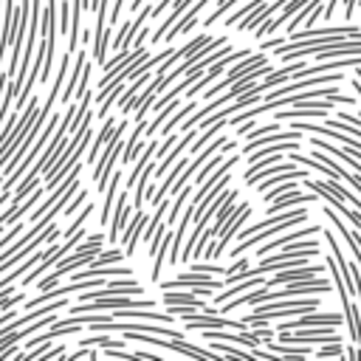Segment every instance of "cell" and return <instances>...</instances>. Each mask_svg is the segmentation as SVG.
<instances>
[{
	"mask_svg": "<svg viewBox=\"0 0 361 361\" xmlns=\"http://www.w3.org/2000/svg\"><path fill=\"white\" fill-rule=\"evenodd\" d=\"M124 133H127V118L116 124V130H113L110 141L104 144L102 158H99V161H96V166H93V183H96V189H99V192H104V189H107V180H110V175H113V161L124 152Z\"/></svg>",
	"mask_w": 361,
	"mask_h": 361,
	"instance_id": "obj_1",
	"label": "cell"
},
{
	"mask_svg": "<svg viewBox=\"0 0 361 361\" xmlns=\"http://www.w3.org/2000/svg\"><path fill=\"white\" fill-rule=\"evenodd\" d=\"M248 217H251V206H248V200H245V203H237L234 214L223 223L220 234L212 237V240L206 243V248H203V259H217L220 254H226V251H228V243L237 237V231L243 228V223H245Z\"/></svg>",
	"mask_w": 361,
	"mask_h": 361,
	"instance_id": "obj_2",
	"label": "cell"
},
{
	"mask_svg": "<svg viewBox=\"0 0 361 361\" xmlns=\"http://www.w3.org/2000/svg\"><path fill=\"white\" fill-rule=\"evenodd\" d=\"M37 110H39V102H37V93L25 102V110L20 113V118H17V124H14V130H11V135H8V144L0 149V169L8 164V158L14 155V149L20 147V141H23V135L28 133V127L34 124V118H37Z\"/></svg>",
	"mask_w": 361,
	"mask_h": 361,
	"instance_id": "obj_3",
	"label": "cell"
},
{
	"mask_svg": "<svg viewBox=\"0 0 361 361\" xmlns=\"http://www.w3.org/2000/svg\"><path fill=\"white\" fill-rule=\"evenodd\" d=\"M262 62H268V56H265V51L262 54H248V56H243V59H237L228 71H226V76L220 79V82H214V85H209V90L203 93V99H212L214 93H220V90H226V87H231L240 76H245L251 68H257V65H262Z\"/></svg>",
	"mask_w": 361,
	"mask_h": 361,
	"instance_id": "obj_4",
	"label": "cell"
},
{
	"mask_svg": "<svg viewBox=\"0 0 361 361\" xmlns=\"http://www.w3.org/2000/svg\"><path fill=\"white\" fill-rule=\"evenodd\" d=\"M341 322H344V316H338V313H319V310H307V313H302V319H285V322H279L276 324V333H282V330H296V327H341Z\"/></svg>",
	"mask_w": 361,
	"mask_h": 361,
	"instance_id": "obj_5",
	"label": "cell"
},
{
	"mask_svg": "<svg viewBox=\"0 0 361 361\" xmlns=\"http://www.w3.org/2000/svg\"><path fill=\"white\" fill-rule=\"evenodd\" d=\"M327 265H293V268H282L279 274H274L265 285L268 288H279V285H288V282H302V279H316Z\"/></svg>",
	"mask_w": 361,
	"mask_h": 361,
	"instance_id": "obj_6",
	"label": "cell"
},
{
	"mask_svg": "<svg viewBox=\"0 0 361 361\" xmlns=\"http://www.w3.org/2000/svg\"><path fill=\"white\" fill-rule=\"evenodd\" d=\"M333 282L330 279H302V282H288V285H279V290H274V299H282V296H305V293H330Z\"/></svg>",
	"mask_w": 361,
	"mask_h": 361,
	"instance_id": "obj_7",
	"label": "cell"
},
{
	"mask_svg": "<svg viewBox=\"0 0 361 361\" xmlns=\"http://www.w3.org/2000/svg\"><path fill=\"white\" fill-rule=\"evenodd\" d=\"M209 3H212V0H195V3H192V6H189V8H186L180 17H178V23H175V25H172V28L164 34V39H161V42H172V39L183 37V34H189V31L195 28V23H197V14H200V11H203Z\"/></svg>",
	"mask_w": 361,
	"mask_h": 361,
	"instance_id": "obj_8",
	"label": "cell"
},
{
	"mask_svg": "<svg viewBox=\"0 0 361 361\" xmlns=\"http://www.w3.org/2000/svg\"><path fill=\"white\" fill-rule=\"evenodd\" d=\"M130 212H133V203H130V197H127V189H121V192H118V197H116V206H113V228H110V243H116V240L121 237V231H124V226H127Z\"/></svg>",
	"mask_w": 361,
	"mask_h": 361,
	"instance_id": "obj_9",
	"label": "cell"
},
{
	"mask_svg": "<svg viewBox=\"0 0 361 361\" xmlns=\"http://www.w3.org/2000/svg\"><path fill=\"white\" fill-rule=\"evenodd\" d=\"M147 220H149V217L144 214V209H135V217L124 226V231H121V243H124V254H127V257L135 254V243H138V237H141Z\"/></svg>",
	"mask_w": 361,
	"mask_h": 361,
	"instance_id": "obj_10",
	"label": "cell"
},
{
	"mask_svg": "<svg viewBox=\"0 0 361 361\" xmlns=\"http://www.w3.org/2000/svg\"><path fill=\"white\" fill-rule=\"evenodd\" d=\"M322 226H305V228H296V231H290V234H279V237H274V240H268V243H259V257H265V254H271V251H276V248H282V245H288V243H293V240H302V237H310V234H316Z\"/></svg>",
	"mask_w": 361,
	"mask_h": 361,
	"instance_id": "obj_11",
	"label": "cell"
},
{
	"mask_svg": "<svg viewBox=\"0 0 361 361\" xmlns=\"http://www.w3.org/2000/svg\"><path fill=\"white\" fill-rule=\"evenodd\" d=\"M310 200H319V192L310 189V192L305 195V192H296V189H293V195L282 192L279 197H274V200H271L274 206H265V212L274 214V212H282V209H290V206H302V203H310Z\"/></svg>",
	"mask_w": 361,
	"mask_h": 361,
	"instance_id": "obj_12",
	"label": "cell"
},
{
	"mask_svg": "<svg viewBox=\"0 0 361 361\" xmlns=\"http://www.w3.org/2000/svg\"><path fill=\"white\" fill-rule=\"evenodd\" d=\"M288 169H296V164L288 158V161H271V164H265V166H259V169H254V172H248V175H243V180L245 183H259V180H265V178H271V175H279V172H288Z\"/></svg>",
	"mask_w": 361,
	"mask_h": 361,
	"instance_id": "obj_13",
	"label": "cell"
},
{
	"mask_svg": "<svg viewBox=\"0 0 361 361\" xmlns=\"http://www.w3.org/2000/svg\"><path fill=\"white\" fill-rule=\"evenodd\" d=\"M341 307H344V322L350 327V341L361 347V307H355V302L350 296L341 299Z\"/></svg>",
	"mask_w": 361,
	"mask_h": 361,
	"instance_id": "obj_14",
	"label": "cell"
},
{
	"mask_svg": "<svg viewBox=\"0 0 361 361\" xmlns=\"http://www.w3.org/2000/svg\"><path fill=\"white\" fill-rule=\"evenodd\" d=\"M192 3H195V0H175V3H172V11H169V17H166V20H164V23H161L155 31H152V42H155V45L164 39V34H166V31H169V28L178 23V17H180V14H183V11H186Z\"/></svg>",
	"mask_w": 361,
	"mask_h": 361,
	"instance_id": "obj_15",
	"label": "cell"
},
{
	"mask_svg": "<svg viewBox=\"0 0 361 361\" xmlns=\"http://www.w3.org/2000/svg\"><path fill=\"white\" fill-rule=\"evenodd\" d=\"M118 183H121V172H113V178L107 180V189H104V203H102L99 226H107V223H110V214H113V197L118 195Z\"/></svg>",
	"mask_w": 361,
	"mask_h": 361,
	"instance_id": "obj_16",
	"label": "cell"
},
{
	"mask_svg": "<svg viewBox=\"0 0 361 361\" xmlns=\"http://www.w3.org/2000/svg\"><path fill=\"white\" fill-rule=\"evenodd\" d=\"M85 62H87V54L79 48V56H76V62H73V68H71V79H68V87L59 93V99L68 104L71 99H73V93H76V85H79V76H82V68H85Z\"/></svg>",
	"mask_w": 361,
	"mask_h": 361,
	"instance_id": "obj_17",
	"label": "cell"
},
{
	"mask_svg": "<svg viewBox=\"0 0 361 361\" xmlns=\"http://www.w3.org/2000/svg\"><path fill=\"white\" fill-rule=\"evenodd\" d=\"M113 130H116V121L113 118H104V124H102V130L93 135V141H90V152H87V161H96V155H99V149L110 141V135H113Z\"/></svg>",
	"mask_w": 361,
	"mask_h": 361,
	"instance_id": "obj_18",
	"label": "cell"
},
{
	"mask_svg": "<svg viewBox=\"0 0 361 361\" xmlns=\"http://www.w3.org/2000/svg\"><path fill=\"white\" fill-rule=\"evenodd\" d=\"M127 254H124V248L118 251V248H113V251H102V254H96L90 262H87V268H102V265H113V262H121Z\"/></svg>",
	"mask_w": 361,
	"mask_h": 361,
	"instance_id": "obj_19",
	"label": "cell"
},
{
	"mask_svg": "<svg viewBox=\"0 0 361 361\" xmlns=\"http://www.w3.org/2000/svg\"><path fill=\"white\" fill-rule=\"evenodd\" d=\"M212 347L223 355V358H251V347L248 350H240V347H231V344H226V341H212Z\"/></svg>",
	"mask_w": 361,
	"mask_h": 361,
	"instance_id": "obj_20",
	"label": "cell"
},
{
	"mask_svg": "<svg viewBox=\"0 0 361 361\" xmlns=\"http://www.w3.org/2000/svg\"><path fill=\"white\" fill-rule=\"evenodd\" d=\"M316 358H344V344H341V338L324 341V344L316 350Z\"/></svg>",
	"mask_w": 361,
	"mask_h": 361,
	"instance_id": "obj_21",
	"label": "cell"
},
{
	"mask_svg": "<svg viewBox=\"0 0 361 361\" xmlns=\"http://www.w3.org/2000/svg\"><path fill=\"white\" fill-rule=\"evenodd\" d=\"M316 3H319V0H307V3H305V6H302V8H299V11L285 23V25H288V34H290V31H296L299 25H305V20L310 17V11H313V6H316Z\"/></svg>",
	"mask_w": 361,
	"mask_h": 361,
	"instance_id": "obj_22",
	"label": "cell"
},
{
	"mask_svg": "<svg viewBox=\"0 0 361 361\" xmlns=\"http://www.w3.org/2000/svg\"><path fill=\"white\" fill-rule=\"evenodd\" d=\"M237 3H240V0H217V6H214V11H212V14H209V17L203 20V28H209V25H214V23H217V20H220V17L226 14V11H231V8L237 6Z\"/></svg>",
	"mask_w": 361,
	"mask_h": 361,
	"instance_id": "obj_23",
	"label": "cell"
},
{
	"mask_svg": "<svg viewBox=\"0 0 361 361\" xmlns=\"http://www.w3.org/2000/svg\"><path fill=\"white\" fill-rule=\"evenodd\" d=\"M189 195H192V186L186 183V186H183V189H180V192L175 195V203H169V212H166V214H169V223H172V220H175V217L180 214V206H183V203L189 200Z\"/></svg>",
	"mask_w": 361,
	"mask_h": 361,
	"instance_id": "obj_24",
	"label": "cell"
},
{
	"mask_svg": "<svg viewBox=\"0 0 361 361\" xmlns=\"http://www.w3.org/2000/svg\"><path fill=\"white\" fill-rule=\"evenodd\" d=\"M248 276V259H237L228 271H226V285L237 282V279H245Z\"/></svg>",
	"mask_w": 361,
	"mask_h": 361,
	"instance_id": "obj_25",
	"label": "cell"
},
{
	"mask_svg": "<svg viewBox=\"0 0 361 361\" xmlns=\"http://www.w3.org/2000/svg\"><path fill=\"white\" fill-rule=\"evenodd\" d=\"M90 214H93V203H85V209L79 212V217H76V220H73V223H71V226L65 228V237H71V234H73L76 228H82V226H85V220H87Z\"/></svg>",
	"mask_w": 361,
	"mask_h": 361,
	"instance_id": "obj_26",
	"label": "cell"
},
{
	"mask_svg": "<svg viewBox=\"0 0 361 361\" xmlns=\"http://www.w3.org/2000/svg\"><path fill=\"white\" fill-rule=\"evenodd\" d=\"M85 200H87V192H85V189H79V192L71 197V203L62 209V214H68V217H71V214H76V209H79V206H85Z\"/></svg>",
	"mask_w": 361,
	"mask_h": 361,
	"instance_id": "obj_27",
	"label": "cell"
},
{
	"mask_svg": "<svg viewBox=\"0 0 361 361\" xmlns=\"http://www.w3.org/2000/svg\"><path fill=\"white\" fill-rule=\"evenodd\" d=\"M59 31H71V3L68 0H62L59 3Z\"/></svg>",
	"mask_w": 361,
	"mask_h": 361,
	"instance_id": "obj_28",
	"label": "cell"
},
{
	"mask_svg": "<svg viewBox=\"0 0 361 361\" xmlns=\"http://www.w3.org/2000/svg\"><path fill=\"white\" fill-rule=\"evenodd\" d=\"M87 82H90V62H85V68H82V76H79V85H76L73 99H76V96H82V93L87 90Z\"/></svg>",
	"mask_w": 361,
	"mask_h": 361,
	"instance_id": "obj_29",
	"label": "cell"
},
{
	"mask_svg": "<svg viewBox=\"0 0 361 361\" xmlns=\"http://www.w3.org/2000/svg\"><path fill=\"white\" fill-rule=\"evenodd\" d=\"M68 358H71V361H79V358H90V361H96V358H99V353H96L93 347H79V350H76V353H71Z\"/></svg>",
	"mask_w": 361,
	"mask_h": 361,
	"instance_id": "obj_30",
	"label": "cell"
},
{
	"mask_svg": "<svg viewBox=\"0 0 361 361\" xmlns=\"http://www.w3.org/2000/svg\"><path fill=\"white\" fill-rule=\"evenodd\" d=\"M192 271H200V274H226L223 268H217V265H212V262H195Z\"/></svg>",
	"mask_w": 361,
	"mask_h": 361,
	"instance_id": "obj_31",
	"label": "cell"
},
{
	"mask_svg": "<svg viewBox=\"0 0 361 361\" xmlns=\"http://www.w3.org/2000/svg\"><path fill=\"white\" fill-rule=\"evenodd\" d=\"M42 358H65V344H56V347H48L42 353Z\"/></svg>",
	"mask_w": 361,
	"mask_h": 361,
	"instance_id": "obj_32",
	"label": "cell"
},
{
	"mask_svg": "<svg viewBox=\"0 0 361 361\" xmlns=\"http://www.w3.org/2000/svg\"><path fill=\"white\" fill-rule=\"evenodd\" d=\"M355 11H358V0H344V20L347 23L355 17Z\"/></svg>",
	"mask_w": 361,
	"mask_h": 361,
	"instance_id": "obj_33",
	"label": "cell"
},
{
	"mask_svg": "<svg viewBox=\"0 0 361 361\" xmlns=\"http://www.w3.org/2000/svg\"><path fill=\"white\" fill-rule=\"evenodd\" d=\"M172 3H175V0H158V3H152V17H158V14H161L164 8H169Z\"/></svg>",
	"mask_w": 361,
	"mask_h": 361,
	"instance_id": "obj_34",
	"label": "cell"
},
{
	"mask_svg": "<svg viewBox=\"0 0 361 361\" xmlns=\"http://www.w3.org/2000/svg\"><path fill=\"white\" fill-rule=\"evenodd\" d=\"M0 186H3V175H0Z\"/></svg>",
	"mask_w": 361,
	"mask_h": 361,
	"instance_id": "obj_35",
	"label": "cell"
}]
</instances>
